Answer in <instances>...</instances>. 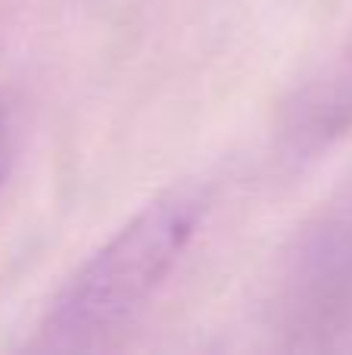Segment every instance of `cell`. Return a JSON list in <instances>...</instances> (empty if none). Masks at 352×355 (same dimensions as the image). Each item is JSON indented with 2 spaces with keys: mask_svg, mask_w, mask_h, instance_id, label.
<instances>
[{
  "mask_svg": "<svg viewBox=\"0 0 352 355\" xmlns=\"http://www.w3.org/2000/svg\"><path fill=\"white\" fill-rule=\"evenodd\" d=\"M203 215V193L191 187L147 202L60 290L41 324L44 346L85 349L128 324L175 271Z\"/></svg>",
  "mask_w": 352,
  "mask_h": 355,
  "instance_id": "obj_1",
  "label": "cell"
},
{
  "mask_svg": "<svg viewBox=\"0 0 352 355\" xmlns=\"http://www.w3.org/2000/svg\"><path fill=\"white\" fill-rule=\"evenodd\" d=\"M12 156H16V128H12L10 112L0 106V190L6 187V178L12 168Z\"/></svg>",
  "mask_w": 352,
  "mask_h": 355,
  "instance_id": "obj_2",
  "label": "cell"
}]
</instances>
